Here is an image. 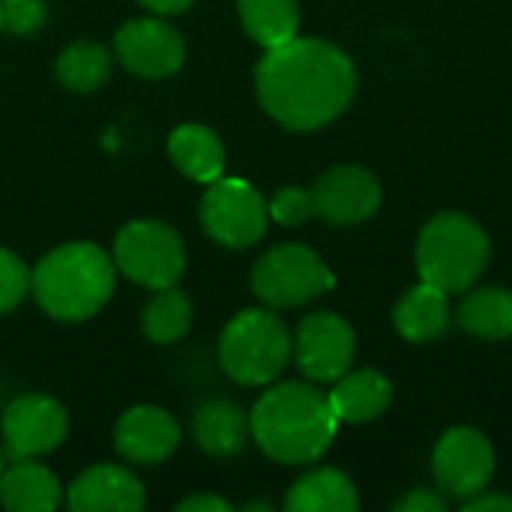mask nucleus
<instances>
[{"instance_id":"nucleus-1","label":"nucleus","mask_w":512,"mask_h":512,"mask_svg":"<svg viewBox=\"0 0 512 512\" xmlns=\"http://www.w3.org/2000/svg\"><path fill=\"white\" fill-rule=\"evenodd\" d=\"M264 111L294 132L333 123L354 99L357 69L345 51L321 39H291L267 48L255 72Z\"/></svg>"},{"instance_id":"nucleus-2","label":"nucleus","mask_w":512,"mask_h":512,"mask_svg":"<svg viewBox=\"0 0 512 512\" xmlns=\"http://www.w3.org/2000/svg\"><path fill=\"white\" fill-rule=\"evenodd\" d=\"M249 429L270 459L306 465L327 453L339 420L321 390L309 384H279L258 399Z\"/></svg>"},{"instance_id":"nucleus-3","label":"nucleus","mask_w":512,"mask_h":512,"mask_svg":"<svg viewBox=\"0 0 512 512\" xmlns=\"http://www.w3.org/2000/svg\"><path fill=\"white\" fill-rule=\"evenodd\" d=\"M30 288L48 315L60 321H84L111 297L114 261L93 243H69L36 264Z\"/></svg>"},{"instance_id":"nucleus-4","label":"nucleus","mask_w":512,"mask_h":512,"mask_svg":"<svg viewBox=\"0 0 512 512\" xmlns=\"http://www.w3.org/2000/svg\"><path fill=\"white\" fill-rule=\"evenodd\" d=\"M489 252V237L474 219L462 213H441L417 240V270L423 282L444 294H462L483 276Z\"/></svg>"},{"instance_id":"nucleus-5","label":"nucleus","mask_w":512,"mask_h":512,"mask_svg":"<svg viewBox=\"0 0 512 512\" xmlns=\"http://www.w3.org/2000/svg\"><path fill=\"white\" fill-rule=\"evenodd\" d=\"M291 348V336L276 315L246 309L228 321L219 342V363L231 381L261 387L282 375L291 360Z\"/></svg>"},{"instance_id":"nucleus-6","label":"nucleus","mask_w":512,"mask_h":512,"mask_svg":"<svg viewBox=\"0 0 512 512\" xmlns=\"http://www.w3.org/2000/svg\"><path fill=\"white\" fill-rule=\"evenodd\" d=\"M333 288V273L306 246H279L252 270V291L276 309H294Z\"/></svg>"},{"instance_id":"nucleus-7","label":"nucleus","mask_w":512,"mask_h":512,"mask_svg":"<svg viewBox=\"0 0 512 512\" xmlns=\"http://www.w3.org/2000/svg\"><path fill=\"white\" fill-rule=\"evenodd\" d=\"M114 264L144 288H171L183 273V243L162 222H129L114 240Z\"/></svg>"},{"instance_id":"nucleus-8","label":"nucleus","mask_w":512,"mask_h":512,"mask_svg":"<svg viewBox=\"0 0 512 512\" xmlns=\"http://www.w3.org/2000/svg\"><path fill=\"white\" fill-rule=\"evenodd\" d=\"M267 204L264 198L237 177H219L210 183L201 201V222L204 231L231 249L252 246L267 231Z\"/></svg>"},{"instance_id":"nucleus-9","label":"nucleus","mask_w":512,"mask_h":512,"mask_svg":"<svg viewBox=\"0 0 512 512\" xmlns=\"http://www.w3.org/2000/svg\"><path fill=\"white\" fill-rule=\"evenodd\" d=\"M432 471L447 495L468 501L489 486L495 474V450L477 429H453L438 441Z\"/></svg>"},{"instance_id":"nucleus-10","label":"nucleus","mask_w":512,"mask_h":512,"mask_svg":"<svg viewBox=\"0 0 512 512\" xmlns=\"http://www.w3.org/2000/svg\"><path fill=\"white\" fill-rule=\"evenodd\" d=\"M357 339L348 321H342L333 312L309 315L294 336V357L306 378L312 381H336L342 378L354 363Z\"/></svg>"},{"instance_id":"nucleus-11","label":"nucleus","mask_w":512,"mask_h":512,"mask_svg":"<svg viewBox=\"0 0 512 512\" xmlns=\"http://www.w3.org/2000/svg\"><path fill=\"white\" fill-rule=\"evenodd\" d=\"M315 216L330 225H360L381 207V183L372 171L339 165L324 171L312 186Z\"/></svg>"},{"instance_id":"nucleus-12","label":"nucleus","mask_w":512,"mask_h":512,"mask_svg":"<svg viewBox=\"0 0 512 512\" xmlns=\"http://www.w3.org/2000/svg\"><path fill=\"white\" fill-rule=\"evenodd\" d=\"M66 429V411L48 396H21L3 411V441L15 462L51 453L66 438Z\"/></svg>"},{"instance_id":"nucleus-13","label":"nucleus","mask_w":512,"mask_h":512,"mask_svg":"<svg viewBox=\"0 0 512 512\" xmlns=\"http://www.w3.org/2000/svg\"><path fill=\"white\" fill-rule=\"evenodd\" d=\"M117 57L120 63L144 78H165L180 69L186 45L183 36L156 18H138L117 30Z\"/></svg>"},{"instance_id":"nucleus-14","label":"nucleus","mask_w":512,"mask_h":512,"mask_svg":"<svg viewBox=\"0 0 512 512\" xmlns=\"http://www.w3.org/2000/svg\"><path fill=\"white\" fill-rule=\"evenodd\" d=\"M180 444V426L162 408H132L120 417L114 432V447L123 459L138 465L165 462Z\"/></svg>"},{"instance_id":"nucleus-15","label":"nucleus","mask_w":512,"mask_h":512,"mask_svg":"<svg viewBox=\"0 0 512 512\" xmlns=\"http://www.w3.org/2000/svg\"><path fill=\"white\" fill-rule=\"evenodd\" d=\"M66 504L75 512H135L144 507V489L126 468L96 465L72 483Z\"/></svg>"},{"instance_id":"nucleus-16","label":"nucleus","mask_w":512,"mask_h":512,"mask_svg":"<svg viewBox=\"0 0 512 512\" xmlns=\"http://www.w3.org/2000/svg\"><path fill=\"white\" fill-rule=\"evenodd\" d=\"M327 399L339 423H369L387 411L393 390L384 375L372 369H360V372H351V375L345 372L342 378H336V387L333 393H327Z\"/></svg>"},{"instance_id":"nucleus-17","label":"nucleus","mask_w":512,"mask_h":512,"mask_svg":"<svg viewBox=\"0 0 512 512\" xmlns=\"http://www.w3.org/2000/svg\"><path fill=\"white\" fill-rule=\"evenodd\" d=\"M60 501L63 489L57 477L30 459H18L0 474V504L9 512H51Z\"/></svg>"},{"instance_id":"nucleus-18","label":"nucleus","mask_w":512,"mask_h":512,"mask_svg":"<svg viewBox=\"0 0 512 512\" xmlns=\"http://www.w3.org/2000/svg\"><path fill=\"white\" fill-rule=\"evenodd\" d=\"M192 432H195V441L204 453L210 456H234L246 447V438H249V420L246 414L228 402V399H213V402H204L198 411H195V420H192Z\"/></svg>"},{"instance_id":"nucleus-19","label":"nucleus","mask_w":512,"mask_h":512,"mask_svg":"<svg viewBox=\"0 0 512 512\" xmlns=\"http://www.w3.org/2000/svg\"><path fill=\"white\" fill-rule=\"evenodd\" d=\"M168 153L174 165L198 183H213L222 177L225 168L222 141L207 126H195V123L177 126L168 138Z\"/></svg>"},{"instance_id":"nucleus-20","label":"nucleus","mask_w":512,"mask_h":512,"mask_svg":"<svg viewBox=\"0 0 512 512\" xmlns=\"http://www.w3.org/2000/svg\"><path fill=\"white\" fill-rule=\"evenodd\" d=\"M396 330L411 339V342H432L438 339L447 324H450V306H447V294L429 282H420L417 288H411L396 312H393Z\"/></svg>"},{"instance_id":"nucleus-21","label":"nucleus","mask_w":512,"mask_h":512,"mask_svg":"<svg viewBox=\"0 0 512 512\" xmlns=\"http://www.w3.org/2000/svg\"><path fill=\"white\" fill-rule=\"evenodd\" d=\"M285 507L291 512H354L360 507L354 483L339 471H312L294 483Z\"/></svg>"},{"instance_id":"nucleus-22","label":"nucleus","mask_w":512,"mask_h":512,"mask_svg":"<svg viewBox=\"0 0 512 512\" xmlns=\"http://www.w3.org/2000/svg\"><path fill=\"white\" fill-rule=\"evenodd\" d=\"M456 321L462 330L480 339H510L512 336V294L504 288L471 291L459 309Z\"/></svg>"},{"instance_id":"nucleus-23","label":"nucleus","mask_w":512,"mask_h":512,"mask_svg":"<svg viewBox=\"0 0 512 512\" xmlns=\"http://www.w3.org/2000/svg\"><path fill=\"white\" fill-rule=\"evenodd\" d=\"M240 18L246 33L264 48L291 42L300 27L297 0H240Z\"/></svg>"},{"instance_id":"nucleus-24","label":"nucleus","mask_w":512,"mask_h":512,"mask_svg":"<svg viewBox=\"0 0 512 512\" xmlns=\"http://www.w3.org/2000/svg\"><path fill=\"white\" fill-rule=\"evenodd\" d=\"M141 327H144L147 339L156 345H171V342L183 339L192 327V306H189L186 294H180L174 288H159L156 297H150V303L144 306Z\"/></svg>"},{"instance_id":"nucleus-25","label":"nucleus","mask_w":512,"mask_h":512,"mask_svg":"<svg viewBox=\"0 0 512 512\" xmlns=\"http://www.w3.org/2000/svg\"><path fill=\"white\" fill-rule=\"evenodd\" d=\"M111 75V54L102 45L75 42L57 57V78L69 90H96Z\"/></svg>"},{"instance_id":"nucleus-26","label":"nucleus","mask_w":512,"mask_h":512,"mask_svg":"<svg viewBox=\"0 0 512 512\" xmlns=\"http://www.w3.org/2000/svg\"><path fill=\"white\" fill-rule=\"evenodd\" d=\"M267 213L279 222V225H288V228H297L303 222H309L315 216V201H312V192L306 189H279L267 207Z\"/></svg>"},{"instance_id":"nucleus-27","label":"nucleus","mask_w":512,"mask_h":512,"mask_svg":"<svg viewBox=\"0 0 512 512\" xmlns=\"http://www.w3.org/2000/svg\"><path fill=\"white\" fill-rule=\"evenodd\" d=\"M30 288V270L18 255L9 249H0V315L15 309Z\"/></svg>"},{"instance_id":"nucleus-28","label":"nucleus","mask_w":512,"mask_h":512,"mask_svg":"<svg viewBox=\"0 0 512 512\" xmlns=\"http://www.w3.org/2000/svg\"><path fill=\"white\" fill-rule=\"evenodd\" d=\"M3 27L12 33H33L45 21V3L42 0H6L0 3Z\"/></svg>"},{"instance_id":"nucleus-29","label":"nucleus","mask_w":512,"mask_h":512,"mask_svg":"<svg viewBox=\"0 0 512 512\" xmlns=\"http://www.w3.org/2000/svg\"><path fill=\"white\" fill-rule=\"evenodd\" d=\"M399 512H444L447 510V501L444 495L432 492V489H414L408 492L399 504H396Z\"/></svg>"},{"instance_id":"nucleus-30","label":"nucleus","mask_w":512,"mask_h":512,"mask_svg":"<svg viewBox=\"0 0 512 512\" xmlns=\"http://www.w3.org/2000/svg\"><path fill=\"white\" fill-rule=\"evenodd\" d=\"M465 512H512V498L507 495H474L465 501Z\"/></svg>"},{"instance_id":"nucleus-31","label":"nucleus","mask_w":512,"mask_h":512,"mask_svg":"<svg viewBox=\"0 0 512 512\" xmlns=\"http://www.w3.org/2000/svg\"><path fill=\"white\" fill-rule=\"evenodd\" d=\"M177 512H231V504L216 495H195V498H186Z\"/></svg>"},{"instance_id":"nucleus-32","label":"nucleus","mask_w":512,"mask_h":512,"mask_svg":"<svg viewBox=\"0 0 512 512\" xmlns=\"http://www.w3.org/2000/svg\"><path fill=\"white\" fill-rule=\"evenodd\" d=\"M147 9L153 12H162V15H174V12H183L192 0H141Z\"/></svg>"},{"instance_id":"nucleus-33","label":"nucleus","mask_w":512,"mask_h":512,"mask_svg":"<svg viewBox=\"0 0 512 512\" xmlns=\"http://www.w3.org/2000/svg\"><path fill=\"white\" fill-rule=\"evenodd\" d=\"M0 474H3V456H0Z\"/></svg>"},{"instance_id":"nucleus-34","label":"nucleus","mask_w":512,"mask_h":512,"mask_svg":"<svg viewBox=\"0 0 512 512\" xmlns=\"http://www.w3.org/2000/svg\"><path fill=\"white\" fill-rule=\"evenodd\" d=\"M0 27H3V12H0Z\"/></svg>"},{"instance_id":"nucleus-35","label":"nucleus","mask_w":512,"mask_h":512,"mask_svg":"<svg viewBox=\"0 0 512 512\" xmlns=\"http://www.w3.org/2000/svg\"><path fill=\"white\" fill-rule=\"evenodd\" d=\"M0 3H6V0H0Z\"/></svg>"}]
</instances>
